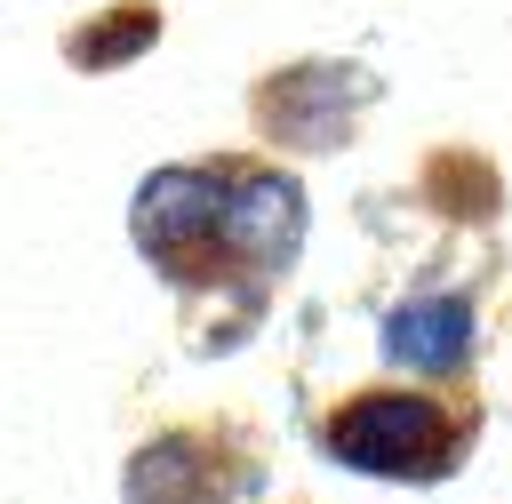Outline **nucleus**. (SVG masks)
Returning a JSON list of instances; mask_svg holds the SVG:
<instances>
[{"instance_id": "nucleus-5", "label": "nucleus", "mask_w": 512, "mask_h": 504, "mask_svg": "<svg viewBox=\"0 0 512 504\" xmlns=\"http://www.w3.org/2000/svg\"><path fill=\"white\" fill-rule=\"evenodd\" d=\"M232 488L208 432H160L128 464V504H232Z\"/></svg>"}, {"instance_id": "nucleus-2", "label": "nucleus", "mask_w": 512, "mask_h": 504, "mask_svg": "<svg viewBox=\"0 0 512 504\" xmlns=\"http://www.w3.org/2000/svg\"><path fill=\"white\" fill-rule=\"evenodd\" d=\"M128 232L168 280H216V264H224V168H152L136 184Z\"/></svg>"}, {"instance_id": "nucleus-4", "label": "nucleus", "mask_w": 512, "mask_h": 504, "mask_svg": "<svg viewBox=\"0 0 512 504\" xmlns=\"http://www.w3.org/2000/svg\"><path fill=\"white\" fill-rule=\"evenodd\" d=\"M368 96H376V80H368L360 64H296V72H280V80L264 88L256 120H264L280 144L328 152V144L352 136V120L368 112Z\"/></svg>"}, {"instance_id": "nucleus-3", "label": "nucleus", "mask_w": 512, "mask_h": 504, "mask_svg": "<svg viewBox=\"0 0 512 504\" xmlns=\"http://www.w3.org/2000/svg\"><path fill=\"white\" fill-rule=\"evenodd\" d=\"M304 240V192L280 168H224V264L248 280L288 272Z\"/></svg>"}, {"instance_id": "nucleus-7", "label": "nucleus", "mask_w": 512, "mask_h": 504, "mask_svg": "<svg viewBox=\"0 0 512 504\" xmlns=\"http://www.w3.org/2000/svg\"><path fill=\"white\" fill-rule=\"evenodd\" d=\"M152 8H120L112 24H96V32H80L72 40V64H120V56H136V48H152Z\"/></svg>"}, {"instance_id": "nucleus-6", "label": "nucleus", "mask_w": 512, "mask_h": 504, "mask_svg": "<svg viewBox=\"0 0 512 504\" xmlns=\"http://www.w3.org/2000/svg\"><path fill=\"white\" fill-rule=\"evenodd\" d=\"M384 360L416 376H456L472 360V304L464 296H408L384 312Z\"/></svg>"}, {"instance_id": "nucleus-1", "label": "nucleus", "mask_w": 512, "mask_h": 504, "mask_svg": "<svg viewBox=\"0 0 512 504\" xmlns=\"http://www.w3.org/2000/svg\"><path fill=\"white\" fill-rule=\"evenodd\" d=\"M328 456L376 480H440L456 464V432L424 392H360L328 416Z\"/></svg>"}]
</instances>
